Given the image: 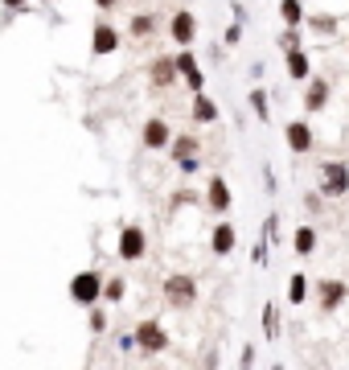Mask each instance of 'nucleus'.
<instances>
[{
	"label": "nucleus",
	"mask_w": 349,
	"mask_h": 370,
	"mask_svg": "<svg viewBox=\"0 0 349 370\" xmlns=\"http://www.w3.org/2000/svg\"><path fill=\"white\" fill-rule=\"evenodd\" d=\"M140 140H144V148L165 152V148H169V140H173V128H169L161 115H152V120H144V132H140Z\"/></svg>",
	"instance_id": "nucleus-7"
},
{
	"label": "nucleus",
	"mask_w": 349,
	"mask_h": 370,
	"mask_svg": "<svg viewBox=\"0 0 349 370\" xmlns=\"http://www.w3.org/2000/svg\"><path fill=\"white\" fill-rule=\"evenodd\" d=\"M4 8H25V0H0Z\"/></svg>",
	"instance_id": "nucleus-33"
},
{
	"label": "nucleus",
	"mask_w": 349,
	"mask_h": 370,
	"mask_svg": "<svg viewBox=\"0 0 349 370\" xmlns=\"http://www.w3.org/2000/svg\"><path fill=\"white\" fill-rule=\"evenodd\" d=\"M165 300L173 309H193L197 305V280L193 276H169L165 280Z\"/></svg>",
	"instance_id": "nucleus-4"
},
{
	"label": "nucleus",
	"mask_w": 349,
	"mask_h": 370,
	"mask_svg": "<svg viewBox=\"0 0 349 370\" xmlns=\"http://www.w3.org/2000/svg\"><path fill=\"white\" fill-rule=\"evenodd\" d=\"M308 25H312V29H316V33H329V38H333V33H337V21H333V17H312V21H308Z\"/></svg>",
	"instance_id": "nucleus-25"
},
{
	"label": "nucleus",
	"mask_w": 349,
	"mask_h": 370,
	"mask_svg": "<svg viewBox=\"0 0 349 370\" xmlns=\"http://www.w3.org/2000/svg\"><path fill=\"white\" fill-rule=\"evenodd\" d=\"M131 341H136V350H144V354H165V350H169V333H165V325L152 321V317L136 325Z\"/></svg>",
	"instance_id": "nucleus-1"
},
{
	"label": "nucleus",
	"mask_w": 349,
	"mask_h": 370,
	"mask_svg": "<svg viewBox=\"0 0 349 370\" xmlns=\"http://www.w3.org/2000/svg\"><path fill=\"white\" fill-rule=\"evenodd\" d=\"M263 325H267V337H275V333H279V325H275V305H267V309H263Z\"/></svg>",
	"instance_id": "nucleus-27"
},
{
	"label": "nucleus",
	"mask_w": 349,
	"mask_h": 370,
	"mask_svg": "<svg viewBox=\"0 0 349 370\" xmlns=\"http://www.w3.org/2000/svg\"><path fill=\"white\" fill-rule=\"evenodd\" d=\"M120 49V29L111 21H95V33H90V54H115Z\"/></svg>",
	"instance_id": "nucleus-8"
},
{
	"label": "nucleus",
	"mask_w": 349,
	"mask_h": 370,
	"mask_svg": "<svg viewBox=\"0 0 349 370\" xmlns=\"http://www.w3.org/2000/svg\"><path fill=\"white\" fill-rule=\"evenodd\" d=\"M320 193L325 198H346L349 193V165L346 161H325L320 165Z\"/></svg>",
	"instance_id": "nucleus-3"
},
{
	"label": "nucleus",
	"mask_w": 349,
	"mask_h": 370,
	"mask_svg": "<svg viewBox=\"0 0 349 370\" xmlns=\"http://www.w3.org/2000/svg\"><path fill=\"white\" fill-rule=\"evenodd\" d=\"M238 362H243V367H255V346H247V350H243V358H238Z\"/></svg>",
	"instance_id": "nucleus-31"
},
{
	"label": "nucleus",
	"mask_w": 349,
	"mask_h": 370,
	"mask_svg": "<svg viewBox=\"0 0 349 370\" xmlns=\"http://www.w3.org/2000/svg\"><path fill=\"white\" fill-rule=\"evenodd\" d=\"M234 247H238V234H234V227H230V223H218V227H214V234H210V251H214V255H230Z\"/></svg>",
	"instance_id": "nucleus-12"
},
{
	"label": "nucleus",
	"mask_w": 349,
	"mask_h": 370,
	"mask_svg": "<svg viewBox=\"0 0 349 370\" xmlns=\"http://www.w3.org/2000/svg\"><path fill=\"white\" fill-rule=\"evenodd\" d=\"M284 136H288V144H292V152H312V128H308L305 120H292Z\"/></svg>",
	"instance_id": "nucleus-14"
},
{
	"label": "nucleus",
	"mask_w": 349,
	"mask_h": 370,
	"mask_svg": "<svg viewBox=\"0 0 349 370\" xmlns=\"http://www.w3.org/2000/svg\"><path fill=\"white\" fill-rule=\"evenodd\" d=\"M279 17H284V25H305V4L300 0H279Z\"/></svg>",
	"instance_id": "nucleus-20"
},
{
	"label": "nucleus",
	"mask_w": 349,
	"mask_h": 370,
	"mask_svg": "<svg viewBox=\"0 0 349 370\" xmlns=\"http://www.w3.org/2000/svg\"><path fill=\"white\" fill-rule=\"evenodd\" d=\"M292 247H296V255H316V231L312 227H296Z\"/></svg>",
	"instance_id": "nucleus-19"
},
{
	"label": "nucleus",
	"mask_w": 349,
	"mask_h": 370,
	"mask_svg": "<svg viewBox=\"0 0 349 370\" xmlns=\"http://www.w3.org/2000/svg\"><path fill=\"white\" fill-rule=\"evenodd\" d=\"M305 296H308V280L305 276H292V280H288V300H292V305H300Z\"/></svg>",
	"instance_id": "nucleus-23"
},
{
	"label": "nucleus",
	"mask_w": 349,
	"mask_h": 370,
	"mask_svg": "<svg viewBox=\"0 0 349 370\" xmlns=\"http://www.w3.org/2000/svg\"><path fill=\"white\" fill-rule=\"evenodd\" d=\"M95 4H99V8H103V13H107V8H115V4H120V0H95Z\"/></svg>",
	"instance_id": "nucleus-32"
},
{
	"label": "nucleus",
	"mask_w": 349,
	"mask_h": 370,
	"mask_svg": "<svg viewBox=\"0 0 349 370\" xmlns=\"http://www.w3.org/2000/svg\"><path fill=\"white\" fill-rule=\"evenodd\" d=\"M128 29H131V38H152V29H156V17H152V13H136Z\"/></svg>",
	"instance_id": "nucleus-21"
},
{
	"label": "nucleus",
	"mask_w": 349,
	"mask_h": 370,
	"mask_svg": "<svg viewBox=\"0 0 349 370\" xmlns=\"http://www.w3.org/2000/svg\"><path fill=\"white\" fill-rule=\"evenodd\" d=\"M124 284H128V280H103V292H99V300H111V305H115V300H124Z\"/></svg>",
	"instance_id": "nucleus-22"
},
{
	"label": "nucleus",
	"mask_w": 349,
	"mask_h": 370,
	"mask_svg": "<svg viewBox=\"0 0 349 370\" xmlns=\"http://www.w3.org/2000/svg\"><path fill=\"white\" fill-rule=\"evenodd\" d=\"M169 33H173L177 46H193V38H197V17H193L189 8L173 13V21H169Z\"/></svg>",
	"instance_id": "nucleus-9"
},
{
	"label": "nucleus",
	"mask_w": 349,
	"mask_h": 370,
	"mask_svg": "<svg viewBox=\"0 0 349 370\" xmlns=\"http://www.w3.org/2000/svg\"><path fill=\"white\" fill-rule=\"evenodd\" d=\"M214 120H218V103L210 95L193 91V124H214Z\"/></svg>",
	"instance_id": "nucleus-16"
},
{
	"label": "nucleus",
	"mask_w": 349,
	"mask_h": 370,
	"mask_svg": "<svg viewBox=\"0 0 349 370\" xmlns=\"http://www.w3.org/2000/svg\"><path fill=\"white\" fill-rule=\"evenodd\" d=\"M173 79H177V66H173V58H156V62L148 66V83H152L156 91H165V87H173Z\"/></svg>",
	"instance_id": "nucleus-11"
},
{
	"label": "nucleus",
	"mask_w": 349,
	"mask_h": 370,
	"mask_svg": "<svg viewBox=\"0 0 349 370\" xmlns=\"http://www.w3.org/2000/svg\"><path fill=\"white\" fill-rule=\"evenodd\" d=\"M251 259H255V264H263V259H267V239H259V243H255V251H251Z\"/></svg>",
	"instance_id": "nucleus-29"
},
{
	"label": "nucleus",
	"mask_w": 349,
	"mask_h": 370,
	"mask_svg": "<svg viewBox=\"0 0 349 370\" xmlns=\"http://www.w3.org/2000/svg\"><path fill=\"white\" fill-rule=\"evenodd\" d=\"M103 329H107V313L90 305V333H103Z\"/></svg>",
	"instance_id": "nucleus-26"
},
{
	"label": "nucleus",
	"mask_w": 349,
	"mask_h": 370,
	"mask_svg": "<svg viewBox=\"0 0 349 370\" xmlns=\"http://www.w3.org/2000/svg\"><path fill=\"white\" fill-rule=\"evenodd\" d=\"M308 70H312V66H308V54L300 46H292L288 49V74H292V79H308Z\"/></svg>",
	"instance_id": "nucleus-18"
},
{
	"label": "nucleus",
	"mask_w": 349,
	"mask_h": 370,
	"mask_svg": "<svg viewBox=\"0 0 349 370\" xmlns=\"http://www.w3.org/2000/svg\"><path fill=\"white\" fill-rule=\"evenodd\" d=\"M279 46H284V49H292V46H296V29H292V25L284 29V38H279Z\"/></svg>",
	"instance_id": "nucleus-30"
},
{
	"label": "nucleus",
	"mask_w": 349,
	"mask_h": 370,
	"mask_svg": "<svg viewBox=\"0 0 349 370\" xmlns=\"http://www.w3.org/2000/svg\"><path fill=\"white\" fill-rule=\"evenodd\" d=\"M230 185H226V177H210V185H206V206L214 210V214H230Z\"/></svg>",
	"instance_id": "nucleus-10"
},
{
	"label": "nucleus",
	"mask_w": 349,
	"mask_h": 370,
	"mask_svg": "<svg viewBox=\"0 0 349 370\" xmlns=\"http://www.w3.org/2000/svg\"><path fill=\"white\" fill-rule=\"evenodd\" d=\"M115 255L128 259V264L144 259L148 255V234H144V227H124L120 231V243H115Z\"/></svg>",
	"instance_id": "nucleus-5"
},
{
	"label": "nucleus",
	"mask_w": 349,
	"mask_h": 370,
	"mask_svg": "<svg viewBox=\"0 0 349 370\" xmlns=\"http://www.w3.org/2000/svg\"><path fill=\"white\" fill-rule=\"evenodd\" d=\"M251 107H255V115H259L263 124H267V120H271V103H267V95H263L259 87H255V91H251Z\"/></svg>",
	"instance_id": "nucleus-24"
},
{
	"label": "nucleus",
	"mask_w": 349,
	"mask_h": 370,
	"mask_svg": "<svg viewBox=\"0 0 349 370\" xmlns=\"http://www.w3.org/2000/svg\"><path fill=\"white\" fill-rule=\"evenodd\" d=\"M99 292H103V276L95 268H87V272H79V276L70 280V300L83 305V309L99 305Z\"/></svg>",
	"instance_id": "nucleus-2"
},
{
	"label": "nucleus",
	"mask_w": 349,
	"mask_h": 370,
	"mask_svg": "<svg viewBox=\"0 0 349 370\" xmlns=\"http://www.w3.org/2000/svg\"><path fill=\"white\" fill-rule=\"evenodd\" d=\"M325 107H329V83H325V79H312V83H308V95H305V111L316 115V111H325Z\"/></svg>",
	"instance_id": "nucleus-15"
},
{
	"label": "nucleus",
	"mask_w": 349,
	"mask_h": 370,
	"mask_svg": "<svg viewBox=\"0 0 349 370\" xmlns=\"http://www.w3.org/2000/svg\"><path fill=\"white\" fill-rule=\"evenodd\" d=\"M316 292H320V309L329 313V309H337V305L346 300L349 288L341 284V280H320V284H316Z\"/></svg>",
	"instance_id": "nucleus-13"
},
{
	"label": "nucleus",
	"mask_w": 349,
	"mask_h": 370,
	"mask_svg": "<svg viewBox=\"0 0 349 370\" xmlns=\"http://www.w3.org/2000/svg\"><path fill=\"white\" fill-rule=\"evenodd\" d=\"M202 152V140L197 136H173L169 140V156L173 161H181V156H197Z\"/></svg>",
	"instance_id": "nucleus-17"
},
{
	"label": "nucleus",
	"mask_w": 349,
	"mask_h": 370,
	"mask_svg": "<svg viewBox=\"0 0 349 370\" xmlns=\"http://www.w3.org/2000/svg\"><path fill=\"white\" fill-rule=\"evenodd\" d=\"M177 165H181V173H197V165H202V156H181Z\"/></svg>",
	"instance_id": "nucleus-28"
},
{
	"label": "nucleus",
	"mask_w": 349,
	"mask_h": 370,
	"mask_svg": "<svg viewBox=\"0 0 349 370\" xmlns=\"http://www.w3.org/2000/svg\"><path fill=\"white\" fill-rule=\"evenodd\" d=\"M173 66H177V74L185 79V87H189V91H202V87H206V74H202L197 58L189 54V46H181V54L173 58Z\"/></svg>",
	"instance_id": "nucleus-6"
}]
</instances>
